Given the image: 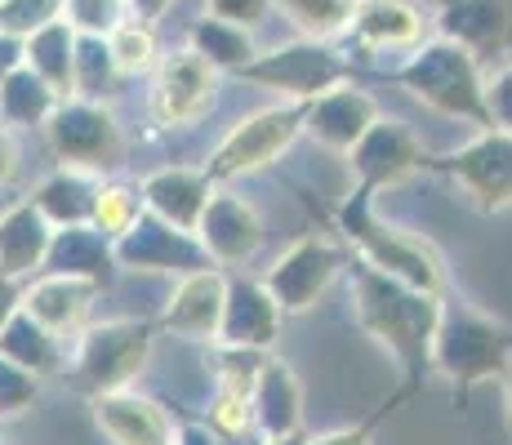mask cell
<instances>
[{"label": "cell", "mask_w": 512, "mask_h": 445, "mask_svg": "<svg viewBox=\"0 0 512 445\" xmlns=\"http://www.w3.org/2000/svg\"><path fill=\"white\" fill-rule=\"evenodd\" d=\"M441 308H446L441 294L415 290L379 267L352 259V316L397 361L406 397H415L432 374V339H437Z\"/></svg>", "instance_id": "cell-1"}, {"label": "cell", "mask_w": 512, "mask_h": 445, "mask_svg": "<svg viewBox=\"0 0 512 445\" xmlns=\"http://www.w3.org/2000/svg\"><path fill=\"white\" fill-rule=\"evenodd\" d=\"M392 81L406 89L410 98H419L423 107L450 116V121L477 125L490 130V112H486V76H481V58L468 54L459 41H437L415 45V54L392 72Z\"/></svg>", "instance_id": "cell-2"}, {"label": "cell", "mask_w": 512, "mask_h": 445, "mask_svg": "<svg viewBox=\"0 0 512 445\" xmlns=\"http://www.w3.org/2000/svg\"><path fill=\"white\" fill-rule=\"evenodd\" d=\"M334 223L339 232L352 241L361 263L379 267V272L397 276V281L415 285V290H428V294H441L446 290V267H441V254L432 250L428 241L419 236H406L401 227L383 223L374 214V196L352 187V196L334 210Z\"/></svg>", "instance_id": "cell-3"}, {"label": "cell", "mask_w": 512, "mask_h": 445, "mask_svg": "<svg viewBox=\"0 0 512 445\" xmlns=\"http://www.w3.org/2000/svg\"><path fill=\"white\" fill-rule=\"evenodd\" d=\"M508 370H512V330L472 312L468 303L441 308L437 339H432V374H441L450 383L455 401H464L481 383L504 379Z\"/></svg>", "instance_id": "cell-4"}, {"label": "cell", "mask_w": 512, "mask_h": 445, "mask_svg": "<svg viewBox=\"0 0 512 445\" xmlns=\"http://www.w3.org/2000/svg\"><path fill=\"white\" fill-rule=\"evenodd\" d=\"M156 325L147 321H103L85 325L81 343H76L72 361V388L81 397H103V392L130 388L143 374L147 356H152Z\"/></svg>", "instance_id": "cell-5"}, {"label": "cell", "mask_w": 512, "mask_h": 445, "mask_svg": "<svg viewBox=\"0 0 512 445\" xmlns=\"http://www.w3.org/2000/svg\"><path fill=\"white\" fill-rule=\"evenodd\" d=\"M308 125V103H281L263 107V112L245 116L232 125V134L214 147V156L205 161V178L210 183H232V178H250L268 165H277L290 143Z\"/></svg>", "instance_id": "cell-6"}, {"label": "cell", "mask_w": 512, "mask_h": 445, "mask_svg": "<svg viewBox=\"0 0 512 445\" xmlns=\"http://www.w3.org/2000/svg\"><path fill=\"white\" fill-rule=\"evenodd\" d=\"M236 76L259 89H277L290 103H312L326 89L352 81V63L339 49H330V41H308L303 36L294 45H277L268 54H254Z\"/></svg>", "instance_id": "cell-7"}, {"label": "cell", "mask_w": 512, "mask_h": 445, "mask_svg": "<svg viewBox=\"0 0 512 445\" xmlns=\"http://www.w3.org/2000/svg\"><path fill=\"white\" fill-rule=\"evenodd\" d=\"M45 138L58 161L72 170L107 174L125 161V134L103 98H58L54 116L45 121Z\"/></svg>", "instance_id": "cell-8"}, {"label": "cell", "mask_w": 512, "mask_h": 445, "mask_svg": "<svg viewBox=\"0 0 512 445\" xmlns=\"http://www.w3.org/2000/svg\"><path fill=\"white\" fill-rule=\"evenodd\" d=\"M423 170L455 178L481 214L512 210V134L504 130H481L472 143L455 147V152L428 156Z\"/></svg>", "instance_id": "cell-9"}, {"label": "cell", "mask_w": 512, "mask_h": 445, "mask_svg": "<svg viewBox=\"0 0 512 445\" xmlns=\"http://www.w3.org/2000/svg\"><path fill=\"white\" fill-rule=\"evenodd\" d=\"M112 254H116V267H125V272L187 276V272H201V267H214L205 245L196 241V232H183V227L165 223L161 214H152V210H143L130 232L116 236Z\"/></svg>", "instance_id": "cell-10"}, {"label": "cell", "mask_w": 512, "mask_h": 445, "mask_svg": "<svg viewBox=\"0 0 512 445\" xmlns=\"http://www.w3.org/2000/svg\"><path fill=\"white\" fill-rule=\"evenodd\" d=\"M343 263H348L343 250L330 245L326 236H299V241L268 267L263 285H268V294L277 299V308L285 316H299V312L317 308V299L334 285Z\"/></svg>", "instance_id": "cell-11"}, {"label": "cell", "mask_w": 512, "mask_h": 445, "mask_svg": "<svg viewBox=\"0 0 512 445\" xmlns=\"http://www.w3.org/2000/svg\"><path fill=\"white\" fill-rule=\"evenodd\" d=\"M352 156V174H357V187L370 196H379L383 187H397L406 183L410 174H419L428 165V152L415 138V130L401 121H374L357 143L348 147Z\"/></svg>", "instance_id": "cell-12"}, {"label": "cell", "mask_w": 512, "mask_h": 445, "mask_svg": "<svg viewBox=\"0 0 512 445\" xmlns=\"http://www.w3.org/2000/svg\"><path fill=\"white\" fill-rule=\"evenodd\" d=\"M214 89H219V72L205 63L196 49L170 54L156 67L152 85V116L161 125H196L214 107Z\"/></svg>", "instance_id": "cell-13"}, {"label": "cell", "mask_w": 512, "mask_h": 445, "mask_svg": "<svg viewBox=\"0 0 512 445\" xmlns=\"http://www.w3.org/2000/svg\"><path fill=\"white\" fill-rule=\"evenodd\" d=\"M281 308L268 294V285L254 276H228V294H223V316L214 343H232V348H263L268 352L281 334Z\"/></svg>", "instance_id": "cell-14"}, {"label": "cell", "mask_w": 512, "mask_h": 445, "mask_svg": "<svg viewBox=\"0 0 512 445\" xmlns=\"http://www.w3.org/2000/svg\"><path fill=\"white\" fill-rule=\"evenodd\" d=\"M196 241L205 245V254H210L214 263H223V267L245 263V259H254L263 245V219L241 196L214 192L201 223H196Z\"/></svg>", "instance_id": "cell-15"}, {"label": "cell", "mask_w": 512, "mask_h": 445, "mask_svg": "<svg viewBox=\"0 0 512 445\" xmlns=\"http://www.w3.org/2000/svg\"><path fill=\"white\" fill-rule=\"evenodd\" d=\"M437 27L477 58L512 54V0H441Z\"/></svg>", "instance_id": "cell-16"}, {"label": "cell", "mask_w": 512, "mask_h": 445, "mask_svg": "<svg viewBox=\"0 0 512 445\" xmlns=\"http://www.w3.org/2000/svg\"><path fill=\"white\" fill-rule=\"evenodd\" d=\"M94 423L112 445H174V419L161 401L143 397L134 388H116L90 397Z\"/></svg>", "instance_id": "cell-17"}, {"label": "cell", "mask_w": 512, "mask_h": 445, "mask_svg": "<svg viewBox=\"0 0 512 445\" xmlns=\"http://www.w3.org/2000/svg\"><path fill=\"white\" fill-rule=\"evenodd\" d=\"M374 121H379V103H374L366 89L343 81L308 103V125H303V134H312L321 147H330V152H348Z\"/></svg>", "instance_id": "cell-18"}, {"label": "cell", "mask_w": 512, "mask_h": 445, "mask_svg": "<svg viewBox=\"0 0 512 445\" xmlns=\"http://www.w3.org/2000/svg\"><path fill=\"white\" fill-rule=\"evenodd\" d=\"M223 294H228V276L219 267L187 272L165 316L156 321V330L179 334V339H214L219 334V316H223Z\"/></svg>", "instance_id": "cell-19"}, {"label": "cell", "mask_w": 512, "mask_h": 445, "mask_svg": "<svg viewBox=\"0 0 512 445\" xmlns=\"http://www.w3.org/2000/svg\"><path fill=\"white\" fill-rule=\"evenodd\" d=\"M41 272L81 276V281H90V285H98V290H107V285L116 281V254H112V241H107V236L98 232V227H90V223L54 227Z\"/></svg>", "instance_id": "cell-20"}, {"label": "cell", "mask_w": 512, "mask_h": 445, "mask_svg": "<svg viewBox=\"0 0 512 445\" xmlns=\"http://www.w3.org/2000/svg\"><path fill=\"white\" fill-rule=\"evenodd\" d=\"M214 196V183L205 178V170H187V165H170V170H156L143 178V205L152 214H161L165 223L196 232L205 205Z\"/></svg>", "instance_id": "cell-21"}, {"label": "cell", "mask_w": 512, "mask_h": 445, "mask_svg": "<svg viewBox=\"0 0 512 445\" xmlns=\"http://www.w3.org/2000/svg\"><path fill=\"white\" fill-rule=\"evenodd\" d=\"M348 32L361 49H415L423 45V9L415 0H357Z\"/></svg>", "instance_id": "cell-22"}, {"label": "cell", "mask_w": 512, "mask_h": 445, "mask_svg": "<svg viewBox=\"0 0 512 445\" xmlns=\"http://www.w3.org/2000/svg\"><path fill=\"white\" fill-rule=\"evenodd\" d=\"M250 410H254V428L263 437H290L303 428V388L294 379V370L285 361H263L259 379L250 388Z\"/></svg>", "instance_id": "cell-23"}, {"label": "cell", "mask_w": 512, "mask_h": 445, "mask_svg": "<svg viewBox=\"0 0 512 445\" xmlns=\"http://www.w3.org/2000/svg\"><path fill=\"white\" fill-rule=\"evenodd\" d=\"M98 294V285L81 281V276H58V272H41V281L32 290H23V312H32L49 334H76L85 325L90 299Z\"/></svg>", "instance_id": "cell-24"}, {"label": "cell", "mask_w": 512, "mask_h": 445, "mask_svg": "<svg viewBox=\"0 0 512 445\" xmlns=\"http://www.w3.org/2000/svg\"><path fill=\"white\" fill-rule=\"evenodd\" d=\"M49 236H54V223L36 210L32 201H18L0 214V272L5 276H32L41 272Z\"/></svg>", "instance_id": "cell-25"}, {"label": "cell", "mask_w": 512, "mask_h": 445, "mask_svg": "<svg viewBox=\"0 0 512 445\" xmlns=\"http://www.w3.org/2000/svg\"><path fill=\"white\" fill-rule=\"evenodd\" d=\"M94 196H98V174L63 165V170L49 174L45 183L36 187L32 205H36V210H41L54 227H76V223H90Z\"/></svg>", "instance_id": "cell-26"}, {"label": "cell", "mask_w": 512, "mask_h": 445, "mask_svg": "<svg viewBox=\"0 0 512 445\" xmlns=\"http://www.w3.org/2000/svg\"><path fill=\"white\" fill-rule=\"evenodd\" d=\"M0 356H5V361H14L18 370L36 374V379H45V374H54L58 365H63L58 334H49L45 325L36 321L32 312H23V308L9 316V325L0 330Z\"/></svg>", "instance_id": "cell-27"}, {"label": "cell", "mask_w": 512, "mask_h": 445, "mask_svg": "<svg viewBox=\"0 0 512 445\" xmlns=\"http://www.w3.org/2000/svg\"><path fill=\"white\" fill-rule=\"evenodd\" d=\"M72 49H76V27L67 18H54V23L36 27L32 36H23V63L67 98L72 94Z\"/></svg>", "instance_id": "cell-28"}, {"label": "cell", "mask_w": 512, "mask_h": 445, "mask_svg": "<svg viewBox=\"0 0 512 445\" xmlns=\"http://www.w3.org/2000/svg\"><path fill=\"white\" fill-rule=\"evenodd\" d=\"M58 98L63 94H58L54 85L41 81L27 63H18L14 72L0 81V121L5 125H41L45 130V121L54 116Z\"/></svg>", "instance_id": "cell-29"}, {"label": "cell", "mask_w": 512, "mask_h": 445, "mask_svg": "<svg viewBox=\"0 0 512 445\" xmlns=\"http://www.w3.org/2000/svg\"><path fill=\"white\" fill-rule=\"evenodd\" d=\"M187 41H192V49L214 67V72H232V76L259 54L254 41H250V27L223 23V18H214V14L196 18L192 32H187Z\"/></svg>", "instance_id": "cell-30"}, {"label": "cell", "mask_w": 512, "mask_h": 445, "mask_svg": "<svg viewBox=\"0 0 512 445\" xmlns=\"http://www.w3.org/2000/svg\"><path fill=\"white\" fill-rule=\"evenodd\" d=\"M116 58L107 49V36H90L76 32V49H72V94L81 98H103L116 85Z\"/></svg>", "instance_id": "cell-31"}, {"label": "cell", "mask_w": 512, "mask_h": 445, "mask_svg": "<svg viewBox=\"0 0 512 445\" xmlns=\"http://www.w3.org/2000/svg\"><path fill=\"white\" fill-rule=\"evenodd\" d=\"M308 41H334L352 27L357 0H272Z\"/></svg>", "instance_id": "cell-32"}, {"label": "cell", "mask_w": 512, "mask_h": 445, "mask_svg": "<svg viewBox=\"0 0 512 445\" xmlns=\"http://www.w3.org/2000/svg\"><path fill=\"white\" fill-rule=\"evenodd\" d=\"M147 210L143 205V187L134 183H121V178H98V196H94V214H90V227L107 236V241H116V236H125L134 227V219Z\"/></svg>", "instance_id": "cell-33"}, {"label": "cell", "mask_w": 512, "mask_h": 445, "mask_svg": "<svg viewBox=\"0 0 512 445\" xmlns=\"http://www.w3.org/2000/svg\"><path fill=\"white\" fill-rule=\"evenodd\" d=\"M107 49L116 58V72L121 76H143L156 67V36H152V23H121L107 32Z\"/></svg>", "instance_id": "cell-34"}, {"label": "cell", "mask_w": 512, "mask_h": 445, "mask_svg": "<svg viewBox=\"0 0 512 445\" xmlns=\"http://www.w3.org/2000/svg\"><path fill=\"white\" fill-rule=\"evenodd\" d=\"M263 361H268V352H263V348H232V343H219V348H214L219 388H232V392H245V397H250V388H254V379H259Z\"/></svg>", "instance_id": "cell-35"}, {"label": "cell", "mask_w": 512, "mask_h": 445, "mask_svg": "<svg viewBox=\"0 0 512 445\" xmlns=\"http://www.w3.org/2000/svg\"><path fill=\"white\" fill-rule=\"evenodd\" d=\"M205 423H210L223 441L245 437V432L254 428L250 397H245V392H232V388H219L214 392V401H210V410H205Z\"/></svg>", "instance_id": "cell-36"}, {"label": "cell", "mask_w": 512, "mask_h": 445, "mask_svg": "<svg viewBox=\"0 0 512 445\" xmlns=\"http://www.w3.org/2000/svg\"><path fill=\"white\" fill-rule=\"evenodd\" d=\"M54 18H63V0H5L0 5V32L9 36H32L36 27L54 23Z\"/></svg>", "instance_id": "cell-37"}, {"label": "cell", "mask_w": 512, "mask_h": 445, "mask_svg": "<svg viewBox=\"0 0 512 445\" xmlns=\"http://www.w3.org/2000/svg\"><path fill=\"white\" fill-rule=\"evenodd\" d=\"M63 18L76 32L107 36L112 27L125 23V0H63Z\"/></svg>", "instance_id": "cell-38"}, {"label": "cell", "mask_w": 512, "mask_h": 445, "mask_svg": "<svg viewBox=\"0 0 512 445\" xmlns=\"http://www.w3.org/2000/svg\"><path fill=\"white\" fill-rule=\"evenodd\" d=\"M401 401H410L406 392H392L388 401H379L374 410L366 414V419H357V423H348V428H334V432H321V437H308V445H374V428H379L383 419H388L392 410H397Z\"/></svg>", "instance_id": "cell-39"}, {"label": "cell", "mask_w": 512, "mask_h": 445, "mask_svg": "<svg viewBox=\"0 0 512 445\" xmlns=\"http://www.w3.org/2000/svg\"><path fill=\"white\" fill-rule=\"evenodd\" d=\"M36 388H41V379H36V374L18 370L14 361H5V356H0V419L27 410V405L36 401Z\"/></svg>", "instance_id": "cell-40"}, {"label": "cell", "mask_w": 512, "mask_h": 445, "mask_svg": "<svg viewBox=\"0 0 512 445\" xmlns=\"http://www.w3.org/2000/svg\"><path fill=\"white\" fill-rule=\"evenodd\" d=\"M486 112L490 130L512 134V63L495 67V76H486Z\"/></svg>", "instance_id": "cell-41"}, {"label": "cell", "mask_w": 512, "mask_h": 445, "mask_svg": "<svg viewBox=\"0 0 512 445\" xmlns=\"http://www.w3.org/2000/svg\"><path fill=\"white\" fill-rule=\"evenodd\" d=\"M214 18L223 23H236V27H259L263 14L272 9V0H205Z\"/></svg>", "instance_id": "cell-42"}, {"label": "cell", "mask_w": 512, "mask_h": 445, "mask_svg": "<svg viewBox=\"0 0 512 445\" xmlns=\"http://www.w3.org/2000/svg\"><path fill=\"white\" fill-rule=\"evenodd\" d=\"M18 308H23V281L0 272V330H5L9 316H14Z\"/></svg>", "instance_id": "cell-43"}, {"label": "cell", "mask_w": 512, "mask_h": 445, "mask_svg": "<svg viewBox=\"0 0 512 445\" xmlns=\"http://www.w3.org/2000/svg\"><path fill=\"white\" fill-rule=\"evenodd\" d=\"M174 445H228V441H223L210 423H183V428L174 432Z\"/></svg>", "instance_id": "cell-44"}, {"label": "cell", "mask_w": 512, "mask_h": 445, "mask_svg": "<svg viewBox=\"0 0 512 445\" xmlns=\"http://www.w3.org/2000/svg\"><path fill=\"white\" fill-rule=\"evenodd\" d=\"M18 63H23V41H18V36H9V32H0V81H5Z\"/></svg>", "instance_id": "cell-45"}, {"label": "cell", "mask_w": 512, "mask_h": 445, "mask_svg": "<svg viewBox=\"0 0 512 445\" xmlns=\"http://www.w3.org/2000/svg\"><path fill=\"white\" fill-rule=\"evenodd\" d=\"M14 174H18V147H14V138H9L5 125H0V187H5Z\"/></svg>", "instance_id": "cell-46"}, {"label": "cell", "mask_w": 512, "mask_h": 445, "mask_svg": "<svg viewBox=\"0 0 512 445\" xmlns=\"http://www.w3.org/2000/svg\"><path fill=\"white\" fill-rule=\"evenodd\" d=\"M125 5L134 9V18H143V23H156V18H161L165 9L174 5V0H125Z\"/></svg>", "instance_id": "cell-47"}, {"label": "cell", "mask_w": 512, "mask_h": 445, "mask_svg": "<svg viewBox=\"0 0 512 445\" xmlns=\"http://www.w3.org/2000/svg\"><path fill=\"white\" fill-rule=\"evenodd\" d=\"M268 445H308V437H299V432H290V437H268Z\"/></svg>", "instance_id": "cell-48"}, {"label": "cell", "mask_w": 512, "mask_h": 445, "mask_svg": "<svg viewBox=\"0 0 512 445\" xmlns=\"http://www.w3.org/2000/svg\"><path fill=\"white\" fill-rule=\"evenodd\" d=\"M504 397H508V432H512V370L504 374Z\"/></svg>", "instance_id": "cell-49"}, {"label": "cell", "mask_w": 512, "mask_h": 445, "mask_svg": "<svg viewBox=\"0 0 512 445\" xmlns=\"http://www.w3.org/2000/svg\"><path fill=\"white\" fill-rule=\"evenodd\" d=\"M0 5H5V0H0Z\"/></svg>", "instance_id": "cell-50"}]
</instances>
